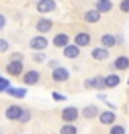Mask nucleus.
<instances>
[{
    "mask_svg": "<svg viewBox=\"0 0 129 134\" xmlns=\"http://www.w3.org/2000/svg\"><path fill=\"white\" fill-rule=\"evenodd\" d=\"M78 118V110L74 108V106H67V108L62 110V119L65 123H72Z\"/></svg>",
    "mask_w": 129,
    "mask_h": 134,
    "instance_id": "obj_1",
    "label": "nucleus"
},
{
    "mask_svg": "<svg viewBox=\"0 0 129 134\" xmlns=\"http://www.w3.org/2000/svg\"><path fill=\"white\" fill-rule=\"evenodd\" d=\"M54 8H56L54 0H39L38 2V12H41V13H49Z\"/></svg>",
    "mask_w": 129,
    "mask_h": 134,
    "instance_id": "obj_2",
    "label": "nucleus"
},
{
    "mask_svg": "<svg viewBox=\"0 0 129 134\" xmlns=\"http://www.w3.org/2000/svg\"><path fill=\"white\" fill-rule=\"evenodd\" d=\"M87 87H93V88H98V90L105 88V87H106V77H103V75L93 77L92 80H88V82H87Z\"/></svg>",
    "mask_w": 129,
    "mask_h": 134,
    "instance_id": "obj_3",
    "label": "nucleus"
},
{
    "mask_svg": "<svg viewBox=\"0 0 129 134\" xmlns=\"http://www.w3.org/2000/svg\"><path fill=\"white\" fill-rule=\"evenodd\" d=\"M30 46L33 49H36V51H43V49H46V46H47V39L44 36H36V38H33L30 41Z\"/></svg>",
    "mask_w": 129,
    "mask_h": 134,
    "instance_id": "obj_4",
    "label": "nucleus"
},
{
    "mask_svg": "<svg viewBox=\"0 0 129 134\" xmlns=\"http://www.w3.org/2000/svg\"><path fill=\"white\" fill-rule=\"evenodd\" d=\"M21 113H23V110L20 108L18 105H12V106H8V108H7V111H5V116L8 118V119H20V116H21Z\"/></svg>",
    "mask_w": 129,
    "mask_h": 134,
    "instance_id": "obj_5",
    "label": "nucleus"
},
{
    "mask_svg": "<svg viewBox=\"0 0 129 134\" xmlns=\"http://www.w3.org/2000/svg\"><path fill=\"white\" fill-rule=\"evenodd\" d=\"M52 79L56 80V82H65V80L69 79V70L64 69V67H57V69H54V72H52Z\"/></svg>",
    "mask_w": 129,
    "mask_h": 134,
    "instance_id": "obj_6",
    "label": "nucleus"
},
{
    "mask_svg": "<svg viewBox=\"0 0 129 134\" xmlns=\"http://www.w3.org/2000/svg\"><path fill=\"white\" fill-rule=\"evenodd\" d=\"M23 70V64L21 61H12L8 65H7V72L10 74V75H20Z\"/></svg>",
    "mask_w": 129,
    "mask_h": 134,
    "instance_id": "obj_7",
    "label": "nucleus"
},
{
    "mask_svg": "<svg viewBox=\"0 0 129 134\" xmlns=\"http://www.w3.org/2000/svg\"><path fill=\"white\" fill-rule=\"evenodd\" d=\"M108 56H110V51H108V48H95L92 51V57L97 59V61H105V59H108Z\"/></svg>",
    "mask_w": 129,
    "mask_h": 134,
    "instance_id": "obj_8",
    "label": "nucleus"
},
{
    "mask_svg": "<svg viewBox=\"0 0 129 134\" xmlns=\"http://www.w3.org/2000/svg\"><path fill=\"white\" fill-rule=\"evenodd\" d=\"M38 80H39V72L38 70H28L23 77V82L26 85H35V83H38Z\"/></svg>",
    "mask_w": 129,
    "mask_h": 134,
    "instance_id": "obj_9",
    "label": "nucleus"
},
{
    "mask_svg": "<svg viewBox=\"0 0 129 134\" xmlns=\"http://www.w3.org/2000/svg\"><path fill=\"white\" fill-rule=\"evenodd\" d=\"M52 44L56 46V48H65V46L69 44V36L64 35V33H59V35L52 39Z\"/></svg>",
    "mask_w": 129,
    "mask_h": 134,
    "instance_id": "obj_10",
    "label": "nucleus"
},
{
    "mask_svg": "<svg viewBox=\"0 0 129 134\" xmlns=\"http://www.w3.org/2000/svg\"><path fill=\"white\" fill-rule=\"evenodd\" d=\"M78 54H80V49H78L77 44L75 46H69V44H67L65 48H64V56L67 59H75Z\"/></svg>",
    "mask_w": 129,
    "mask_h": 134,
    "instance_id": "obj_11",
    "label": "nucleus"
},
{
    "mask_svg": "<svg viewBox=\"0 0 129 134\" xmlns=\"http://www.w3.org/2000/svg\"><path fill=\"white\" fill-rule=\"evenodd\" d=\"M75 44L78 48H83V46H88L90 44V35L88 33H78L75 36Z\"/></svg>",
    "mask_w": 129,
    "mask_h": 134,
    "instance_id": "obj_12",
    "label": "nucleus"
},
{
    "mask_svg": "<svg viewBox=\"0 0 129 134\" xmlns=\"http://www.w3.org/2000/svg\"><path fill=\"white\" fill-rule=\"evenodd\" d=\"M51 28H52V21H51V20L43 18V20H39V21L36 23V30H38L39 33H47Z\"/></svg>",
    "mask_w": 129,
    "mask_h": 134,
    "instance_id": "obj_13",
    "label": "nucleus"
},
{
    "mask_svg": "<svg viewBox=\"0 0 129 134\" xmlns=\"http://www.w3.org/2000/svg\"><path fill=\"white\" fill-rule=\"evenodd\" d=\"M111 8H113V3L110 0H98L97 2V10L100 13H108V12H111Z\"/></svg>",
    "mask_w": 129,
    "mask_h": 134,
    "instance_id": "obj_14",
    "label": "nucleus"
},
{
    "mask_svg": "<svg viewBox=\"0 0 129 134\" xmlns=\"http://www.w3.org/2000/svg\"><path fill=\"white\" fill-rule=\"evenodd\" d=\"M100 15H101V13L97 8H95V10H88L85 13V21H88V23H97L98 20H100Z\"/></svg>",
    "mask_w": 129,
    "mask_h": 134,
    "instance_id": "obj_15",
    "label": "nucleus"
},
{
    "mask_svg": "<svg viewBox=\"0 0 129 134\" xmlns=\"http://www.w3.org/2000/svg\"><path fill=\"white\" fill-rule=\"evenodd\" d=\"M114 119H116V115L113 111H105L100 115V121L103 124H111V123H114Z\"/></svg>",
    "mask_w": 129,
    "mask_h": 134,
    "instance_id": "obj_16",
    "label": "nucleus"
},
{
    "mask_svg": "<svg viewBox=\"0 0 129 134\" xmlns=\"http://www.w3.org/2000/svg\"><path fill=\"white\" fill-rule=\"evenodd\" d=\"M114 67H116L118 70H126L127 67H129V59H127V57H124V56L118 57L116 61H114Z\"/></svg>",
    "mask_w": 129,
    "mask_h": 134,
    "instance_id": "obj_17",
    "label": "nucleus"
},
{
    "mask_svg": "<svg viewBox=\"0 0 129 134\" xmlns=\"http://www.w3.org/2000/svg\"><path fill=\"white\" fill-rule=\"evenodd\" d=\"M101 44L110 49V48H113V46L116 44V38H114L113 35H103L101 36Z\"/></svg>",
    "mask_w": 129,
    "mask_h": 134,
    "instance_id": "obj_18",
    "label": "nucleus"
},
{
    "mask_svg": "<svg viewBox=\"0 0 129 134\" xmlns=\"http://www.w3.org/2000/svg\"><path fill=\"white\" fill-rule=\"evenodd\" d=\"M119 82H121V77L116 75V74H111V75L106 77V87L108 88H113V87L119 85Z\"/></svg>",
    "mask_w": 129,
    "mask_h": 134,
    "instance_id": "obj_19",
    "label": "nucleus"
},
{
    "mask_svg": "<svg viewBox=\"0 0 129 134\" xmlns=\"http://www.w3.org/2000/svg\"><path fill=\"white\" fill-rule=\"evenodd\" d=\"M82 115H83L85 118H93V116L98 115V108H97L95 105H88V106H85V108H83Z\"/></svg>",
    "mask_w": 129,
    "mask_h": 134,
    "instance_id": "obj_20",
    "label": "nucleus"
},
{
    "mask_svg": "<svg viewBox=\"0 0 129 134\" xmlns=\"http://www.w3.org/2000/svg\"><path fill=\"white\" fill-rule=\"evenodd\" d=\"M5 92L8 93V95L15 97V98H23V97L26 95V90H25V88H10V87H8Z\"/></svg>",
    "mask_w": 129,
    "mask_h": 134,
    "instance_id": "obj_21",
    "label": "nucleus"
},
{
    "mask_svg": "<svg viewBox=\"0 0 129 134\" xmlns=\"http://www.w3.org/2000/svg\"><path fill=\"white\" fill-rule=\"evenodd\" d=\"M60 134H77V128L67 123V124L62 126V129H60Z\"/></svg>",
    "mask_w": 129,
    "mask_h": 134,
    "instance_id": "obj_22",
    "label": "nucleus"
},
{
    "mask_svg": "<svg viewBox=\"0 0 129 134\" xmlns=\"http://www.w3.org/2000/svg\"><path fill=\"white\" fill-rule=\"evenodd\" d=\"M30 118H31V113L28 110H23V113H21V116H20L18 121L20 123H26V121H30Z\"/></svg>",
    "mask_w": 129,
    "mask_h": 134,
    "instance_id": "obj_23",
    "label": "nucleus"
},
{
    "mask_svg": "<svg viewBox=\"0 0 129 134\" xmlns=\"http://www.w3.org/2000/svg\"><path fill=\"white\" fill-rule=\"evenodd\" d=\"M110 134H124V128L123 126H113L110 129Z\"/></svg>",
    "mask_w": 129,
    "mask_h": 134,
    "instance_id": "obj_24",
    "label": "nucleus"
},
{
    "mask_svg": "<svg viewBox=\"0 0 129 134\" xmlns=\"http://www.w3.org/2000/svg\"><path fill=\"white\" fill-rule=\"evenodd\" d=\"M119 8H121V12H129V0H123V2L119 3Z\"/></svg>",
    "mask_w": 129,
    "mask_h": 134,
    "instance_id": "obj_25",
    "label": "nucleus"
},
{
    "mask_svg": "<svg viewBox=\"0 0 129 134\" xmlns=\"http://www.w3.org/2000/svg\"><path fill=\"white\" fill-rule=\"evenodd\" d=\"M5 51H8V43L0 38V52H5Z\"/></svg>",
    "mask_w": 129,
    "mask_h": 134,
    "instance_id": "obj_26",
    "label": "nucleus"
},
{
    "mask_svg": "<svg viewBox=\"0 0 129 134\" xmlns=\"http://www.w3.org/2000/svg\"><path fill=\"white\" fill-rule=\"evenodd\" d=\"M7 88H8V80L0 77V92H2V90H7Z\"/></svg>",
    "mask_w": 129,
    "mask_h": 134,
    "instance_id": "obj_27",
    "label": "nucleus"
},
{
    "mask_svg": "<svg viewBox=\"0 0 129 134\" xmlns=\"http://www.w3.org/2000/svg\"><path fill=\"white\" fill-rule=\"evenodd\" d=\"M5 23H7V20H5V16L3 15H0V30L5 26Z\"/></svg>",
    "mask_w": 129,
    "mask_h": 134,
    "instance_id": "obj_28",
    "label": "nucleus"
},
{
    "mask_svg": "<svg viewBox=\"0 0 129 134\" xmlns=\"http://www.w3.org/2000/svg\"><path fill=\"white\" fill-rule=\"evenodd\" d=\"M20 59H21V56H20V54H13L12 56V61H20Z\"/></svg>",
    "mask_w": 129,
    "mask_h": 134,
    "instance_id": "obj_29",
    "label": "nucleus"
},
{
    "mask_svg": "<svg viewBox=\"0 0 129 134\" xmlns=\"http://www.w3.org/2000/svg\"><path fill=\"white\" fill-rule=\"evenodd\" d=\"M52 97L56 98V100H64V97H62V95H59V93H52Z\"/></svg>",
    "mask_w": 129,
    "mask_h": 134,
    "instance_id": "obj_30",
    "label": "nucleus"
}]
</instances>
